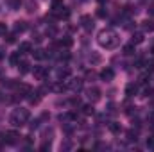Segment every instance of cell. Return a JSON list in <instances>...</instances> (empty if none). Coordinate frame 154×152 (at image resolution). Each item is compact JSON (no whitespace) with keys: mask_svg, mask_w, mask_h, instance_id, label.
<instances>
[{"mask_svg":"<svg viewBox=\"0 0 154 152\" xmlns=\"http://www.w3.org/2000/svg\"><path fill=\"white\" fill-rule=\"evenodd\" d=\"M97 41H99V45L100 47H104V48H115L118 47V43H120V38H118V34H116L113 29H102L100 32H99V36H97Z\"/></svg>","mask_w":154,"mask_h":152,"instance_id":"cell-1","label":"cell"},{"mask_svg":"<svg viewBox=\"0 0 154 152\" xmlns=\"http://www.w3.org/2000/svg\"><path fill=\"white\" fill-rule=\"evenodd\" d=\"M29 120H31V113H29V109H25V108L14 109L13 114H11V118H9V122H11L13 127H22V125L27 123Z\"/></svg>","mask_w":154,"mask_h":152,"instance_id":"cell-2","label":"cell"},{"mask_svg":"<svg viewBox=\"0 0 154 152\" xmlns=\"http://www.w3.org/2000/svg\"><path fill=\"white\" fill-rule=\"evenodd\" d=\"M81 27H82L86 32H91V31H93V27H95L93 18H91L90 14H82V16H81Z\"/></svg>","mask_w":154,"mask_h":152,"instance_id":"cell-3","label":"cell"},{"mask_svg":"<svg viewBox=\"0 0 154 152\" xmlns=\"http://www.w3.org/2000/svg\"><path fill=\"white\" fill-rule=\"evenodd\" d=\"M52 14L56 20H68L70 18V9H66L65 5L59 7V9H52Z\"/></svg>","mask_w":154,"mask_h":152,"instance_id":"cell-4","label":"cell"},{"mask_svg":"<svg viewBox=\"0 0 154 152\" xmlns=\"http://www.w3.org/2000/svg\"><path fill=\"white\" fill-rule=\"evenodd\" d=\"M20 132H16V131H7L5 132V136H4V141L7 143V145H14V143H18L20 141Z\"/></svg>","mask_w":154,"mask_h":152,"instance_id":"cell-5","label":"cell"},{"mask_svg":"<svg viewBox=\"0 0 154 152\" xmlns=\"http://www.w3.org/2000/svg\"><path fill=\"white\" fill-rule=\"evenodd\" d=\"M138 90H140V84H138V82H129V84L125 86V95H127L129 99H133L134 95H138Z\"/></svg>","mask_w":154,"mask_h":152,"instance_id":"cell-6","label":"cell"},{"mask_svg":"<svg viewBox=\"0 0 154 152\" xmlns=\"http://www.w3.org/2000/svg\"><path fill=\"white\" fill-rule=\"evenodd\" d=\"M72 74V70L68 68V66H59L57 70H56V77H57V81H65V79H68Z\"/></svg>","mask_w":154,"mask_h":152,"instance_id":"cell-7","label":"cell"},{"mask_svg":"<svg viewBox=\"0 0 154 152\" xmlns=\"http://www.w3.org/2000/svg\"><path fill=\"white\" fill-rule=\"evenodd\" d=\"M86 95H88L90 102H97V100H100V90H99V88H90V90L86 91Z\"/></svg>","mask_w":154,"mask_h":152,"instance_id":"cell-8","label":"cell"},{"mask_svg":"<svg viewBox=\"0 0 154 152\" xmlns=\"http://www.w3.org/2000/svg\"><path fill=\"white\" fill-rule=\"evenodd\" d=\"M82 82H84L82 79H70L66 86H68L72 91H81V90H82Z\"/></svg>","mask_w":154,"mask_h":152,"instance_id":"cell-9","label":"cell"},{"mask_svg":"<svg viewBox=\"0 0 154 152\" xmlns=\"http://www.w3.org/2000/svg\"><path fill=\"white\" fill-rule=\"evenodd\" d=\"M32 74H34V77H36V79L43 81L45 77L48 75V70H47L45 66H34V68H32Z\"/></svg>","mask_w":154,"mask_h":152,"instance_id":"cell-10","label":"cell"},{"mask_svg":"<svg viewBox=\"0 0 154 152\" xmlns=\"http://www.w3.org/2000/svg\"><path fill=\"white\" fill-rule=\"evenodd\" d=\"M100 79H102V81H106V82L113 81V79H115V70H113V68H109V66H108V68H104V70L100 72Z\"/></svg>","mask_w":154,"mask_h":152,"instance_id":"cell-11","label":"cell"},{"mask_svg":"<svg viewBox=\"0 0 154 152\" xmlns=\"http://www.w3.org/2000/svg\"><path fill=\"white\" fill-rule=\"evenodd\" d=\"M41 97H43V93H41L39 90H36V91H31L27 99H29V102H31L32 106H38V104H39V100H41Z\"/></svg>","mask_w":154,"mask_h":152,"instance_id":"cell-12","label":"cell"},{"mask_svg":"<svg viewBox=\"0 0 154 152\" xmlns=\"http://www.w3.org/2000/svg\"><path fill=\"white\" fill-rule=\"evenodd\" d=\"M88 61H90V65H91V66H95V65H100V63H102V56H100L99 52H90V56H88Z\"/></svg>","mask_w":154,"mask_h":152,"instance_id":"cell-13","label":"cell"},{"mask_svg":"<svg viewBox=\"0 0 154 152\" xmlns=\"http://www.w3.org/2000/svg\"><path fill=\"white\" fill-rule=\"evenodd\" d=\"M20 61H22V52H20V50H18V52H13V54L9 56V63H11V66H18Z\"/></svg>","mask_w":154,"mask_h":152,"instance_id":"cell-14","label":"cell"},{"mask_svg":"<svg viewBox=\"0 0 154 152\" xmlns=\"http://www.w3.org/2000/svg\"><path fill=\"white\" fill-rule=\"evenodd\" d=\"M142 31H143V32H154V20L152 18H151V20L147 18V20L142 22Z\"/></svg>","mask_w":154,"mask_h":152,"instance_id":"cell-15","label":"cell"},{"mask_svg":"<svg viewBox=\"0 0 154 152\" xmlns=\"http://www.w3.org/2000/svg\"><path fill=\"white\" fill-rule=\"evenodd\" d=\"M66 88H68V86H66V84H63V81H57V82L50 84V90H52V91H56V93H63Z\"/></svg>","mask_w":154,"mask_h":152,"instance_id":"cell-16","label":"cell"},{"mask_svg":"<svg viewBox=\"0 0 154 152\" xmlns=\"http://www.w3.org/2000/svg\"><path fill=\"white\" fill-rule=\"evenodd\" d=\"M27 31V22H23V20H20V22H16L14 23V34H20V32H25Z\"/></svg>","mask_w":154,"mask_h":152,"instance_id":"cell-17","label":"cell"},{"mask_svg":"<svg viewBox=\"0 0 154 152\" xmlns=\"http://www.w3.org/2000/svg\"><path fill=\"white\" fill-rule=\"evenodd\" d=\"M31 54H32V57L38 59V61H41V59L47 57V50H43V48H36V50H32Z\"/></svg>","mask_w":154,"mask_h":152,"instance_id":"cell-18","label":"cell"},{"mask_svg":"<svg viewBox=\"0 0 154 152\" xmlns=\"http://www.w3.org/2000/svg\"><path fill=\"white\" fill-rule=\"evenodd\" d=\"M143 32H133V36H131V43H134V45H140V43H143Z\"/></svg>","mask_w":154,"mask_h":152,"instance_id":"cell-19","label":"cell"},{"mask_svg":"<svg viewBox=\"0 0 154 152\" xmlns=\"http://www.w3.org/2000/svg\"><path fill=\"white\" fill-rule=\"evenodd\" d=\"M18 68H20V74H22V75H25V74H29V72H31V65H29L27 61H20Z\"/></svg>","mask_w":154,"mask_h":152,"instance_id":"cell-20","label":"cell"},{"mask_svg":"<svg viewBox=\"0 0 154 152\" xmlns=\"http://www.w3.org/2000/svg\"><path fill=\"white\" fill-rule=\"evenodd\" d=\"M20 52H22V54L32 52V45H31L29 41H22V43H20Z\"/></svg>","mask_w":154,"mask_h":152,"instance_id":"cell-21","label":"cell"},{"mask_svg":"<svg viewBox=\"0 0 154 152\" xmlns=\"http://www.w3.org/2000/svg\"><path fill=\"white\" fill-rule=\"evenodd\" d=\"M122 52H124V56H133V54H134V43H127V45H124Z\"/></svg>","mask_w":154,"mask_h":152,"instance_id":"cell-22","label":"cell"},{"mask_svg":"<svg viewBox=\"0 0 154 152\" xmlns=\"http://www.w3.org/2000/svg\"><path fill=\"white\" fill-rule=\"evenodd\" d=\"M52 136H54V129L50 127V129H45L43 131V134H41V138L45 140V141H50L52 140Z\"/></svg>","mask_w":154,"mask_h":152,"instance_id":"cell-23","label":"cell"},{"mask_svg":"<svg viewBox=\"0 0 154 152\" xmlns=\"http://www.w3.org/2000/svg\"><path fill=\"white\" fill-rule=\"evenodd\" d=\"M81 109H82V114H84V116H90V114H95V109H93V106H91V104H86V106H82Z\"/></svg>","mask_w":154,"mask_h":152,"instance_id":"cell-24","label":"cell"},{"mask_svg":"<svg viewBox=\"0 0 154 152\" xmlns=\"http://www.w3.org/2000/svg\"><path fill=\"white\" fill-rule=\"evenodd\" d=\"M109 131H111L113 134H120V132H122V127H120V123L111 122V123H109Z\"/></svg>","mask_w":154,"mask_h":152,"instance_id":"cell-25","label":"cell"},{"mask_svg":"<svg viewBox=\"0 0 154 152\" xmlns=\"http://www.w3.org/2000/svg\"><path fill=\"white\" fill-rule=\"evenodd\" d=\"M59 45H61V47H65V48H70V47L74 45V39H72V38H68V36H66V38H63L61 41H59Z\"/></svg>","mask_w":154,"mask_h":152,"instance_id":"cell-26","label":"cell"},{"mask_svg":"<svg viewBox=\"0 0 154 152\" xmlns=\"http://www.w3.org/2000/svg\"><path fill=\"white\" fill-rule=\"evenodd\" d=\"M127 140H129V141H136V140H138V131H133V129L127 131Z\"/></svg>","mask_w":154,"mask_h":152,"instance_id":"cell-27","label":"cell"},{"mask_svg":"<svg viewBox=\"0 0 154 152\" xmlns=\"http://www.w3.org/2000/svg\"><path fill=\"white\" fill-rule=\"evenodd\" d=\"M133 66H134V68H143V66H145V59L138 57V59H136V61L133 63Z\"/></svg>","mask_w":154,"mask_h":152,"instance_id":"cell-28","label":"cell"},{"mask_svg":"<svg viewBox=\"0 0 154 152\" xmlns=\"http://www.w3.org/2000/svg\"><path fill=\"white\" fill-rule=\"evenodd\" d=\"M145 70H147L149 74H152V72H154V59H151V61H145Z\"/></svg>","mask_w":154,"mask_h":152,"instance_id":"cell-29","label":"cell"},{"mask_svg":"<svg viewBox=\"0 0 154 152\" xmlns=\"http://www.w3.org/2000/svg\"><path fill=\"white\" fill-rule=\"evenodd\" d=\"M97 16H99V18H106V16H108V11H106L104 7H99V9H97Z\"/></svg>","mask_w":154,"mask_h":152,"instance_id":"cell-30","label":"cell"},{"mask_svg":"<svg viewBox=\"0 0 154 152\" xmlns=\"http://www.w3.org/2000/svg\"><path fill=\"white\" fill-rule=\"evenodd\" d=\"M39 122H41V118H36V120H31V125H29V127H31L32 131H34V129H38V127H39Z\"/></svg>","mask_w":154,"mask_h":152,"instance_id":"cell-31","label":"cell"},{"mask_svg":"<svg viewBox=\"0 0 154 152\" xmlns=\"http://www.w3.org/2000/svg\"><path fill=\"white\" fill-rule=\"evenodd\" d=\"M133 13H134V9H133L131 5H125V7H124V16H131Z\"/></svg>","mask_w":154,"mask_h":152,"instance_id":"cell-32","label":"cell"},{"mask_svg":"<svg viewBox=\"0 0 154 152\" xmlns=\"http://www.w3.org/2000/svg\"><path fill=\"white\" fill-rule=\"evenodd\" d=\"M147 79H149V72H147V74H143V75H140L138 84H147Z\"/></svg>","mask_w":154,"mask_h":152,"instance_id":"cell-33","label":"cell"},{"mask_svg":"<svg viewBox=\"0 0 154 152\" xmlns=\"http://www.w3.org/2000/svg\"><path fill=\"white\" fill-rule=\"evenodd\" d=\"M63 7V0H52V9H59Z\"/></svg>","mask_w":154,"mask_h":152,"instance_id":"cell-34","label":"cell"},{"mask_svg":"<svg viewBox=\"0 0 154 152\" xmlns=\"http://www.w3.org/2000/svg\"><path fill=\"white\" fill-rule=\"evenodd\" d=\"M152 93H154L152 88H149V86H145V88H143V97H151Z\"/></svg>","mask_w":154,"mask_h":152,"instance_id":"cell-35","label":"cell"},{"mask_svg":"<svg viewBox=\"0 0 154 152\" xmlns=\"http://www.w3.org/2000/svg\"><path fill=\"white\" fill-rule=\"evenodd\" d=\"M5 41H7V43H14V41H16V34H14V32H13V34H5Z\"/></svg>","mask_w":154,"mask_h":152,"instance_id":"cell-36","label":"cell"},{"mask_svg":"<svg viewBox=\"0 0 154 152\" xmlns=\"http://www.w3.org/2000/svg\"><path fill=\"white\" fill-rule=\"evenodd\" d=\"M22 0H11V9H20Z\"/></svg>","mask_w":154,"mask_h":152,"instance_id":"cell-37","label":"cell"},{"mask_svg":"<svg viewBox=\"0 0 154 152\" xmlns=\"http://www.w3.org/2000/svg\"><path fill=\"white\" fill-rule=\"evenodd\" d=\"M5 34H7V25L0 22V36H5Z\"/></svg>","mask_w":154,"mask_h":152,"instance_id":"cell-38","label":"cell"},{"mask_svg":"<svg viewBox=\"0 0 154 152\" xmlns=\"http://www.w3.org/2000/svg\"><path fill=\"white\" fill-rule=\"evenodd\" d=\"M147 149H152V150H154V136L147 138Z\"/></svg>","mask_w":154,"mask_h":152,"instance_id":"cell-39","label":"cell"},{"mask_svg":"<svg viewBox=\"0 0 154 152\" xmlns=\"http://www.w3.org/2000/svg\"><path fill=\"white\" fill-rule=\"evenodd\" d=\"M70 104H72V106H81V100H79V99H72Z\"/></svg>","mask_w":154,"mask_h":152,"instance_id":"cell-40","label":"cell"},{"mask_svg":"<svg viewBox=\"0 0 154 152\" xmlns=\"http://www.w3.org/2000/svg\"><path fill=\"white\" fill-rule=\"evenodd\" d=\"M61 149H65V150H68V149H70V143H68V141H66V143H65V145H61Z\"/></svg>","mask_w":154,"mask_h":152,"instance_id":"cell-41","label":"cell"},{"mask_svg":"<svg viewBox=\"0 0 154 152\" xmlns=\"http://www.w3.org/2000/svg\"><path fill=\"white\" fill-rule=\"evenodd\" d=\"M93 77H95V74H93V72H88V75H86V79H93Z\"/></svg>","mask_w":154,"mask_h":152,"instance_id":"cell-42","label":"cell"},{"mask_svg":"<svg viewBox=\"0 0 154 152\" xmlns=\"http://www.w3.org/2000/svg\"><path fill=\"white\" fill-rule=\"evenodd\" d=\"M97 2H99V4H106L108 0H97Z\"/></svg>","mask_w":154,"mask_h":152,"instance_id":"cell-43","label":"cell"},{"mask_svg":"<svg viewBox=\"0 0 154 152\" xmlns=\"http://www.w3.org/2000/svg\"><path fill=\"white\" fill-rule=\"evenodd\" d=\"M151 52H152V56H154V47H152V48H151Z\"/></svg>","mask_w":154,"mask_h":152,"instance_id":"cell-44","label":"cell"}]
</instances>
